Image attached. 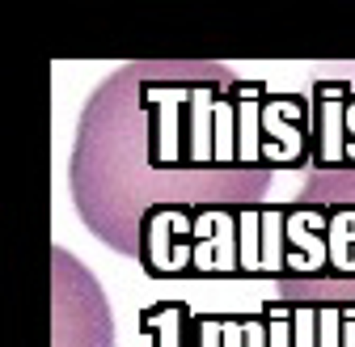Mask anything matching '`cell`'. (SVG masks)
Returning <instances> with one entry per match:
<instances>
[{
  "label": "cell",
  "instance_id": "1",
  "mask_svg": "<svg viewBox=\"0 0 355 347\" xmlns=\"http://www.w3.org/2000/svg\"><path fill=\"white\" fill-rule=\"evenodd\" d=\"M275 174L237 149V76L207 60H136L89 94L68 157L76 216L123 258H140L157 208H254Z\"/></svg>",
  "mask_w": 355,
  "mask_h": 347
},
{
  "label": "cell",
  "instance_id": "2",
  "mask_svg": "<svg viewBox=\"0 0 355 347\" xmlns=\"http://www.w3.org/2000/svg\"><path fill=\"white\" fill-rule=\"evenodd\" d=\"M136 263L157 280L241 276V208H157L140 229Z\"/></svg>",
  "mask_w": 355,
  "mask_h": 347
},
{
  "label": "cell",
  "instance_id": "3",
  "mask_svg": "<svg viewBox=\"0 0 355 347\" xmlns=\"http://www.w3.org/2000/svg\"><path fill=\"white\" fill-rule=\"evenodd\" d=\"M313 102L309 94H275L262 81H237V149L254 174H309Z\"/></svg>",
  "mask_w": 355,
  "mask_h": 347
},
{
  "label": "cell",
  "instance_id": "4",
  "mask_svg": "<svg viewBox=\"0 0 355 347\" xmlns=\"http://www.w3.org/2000/svg\"><path fill=\"white\" fill-rule=\"evenodd\" d=\"M51 271H55V292H51L55 343L51 347H114V318L98 280L64 246H51Z\"/></svg>",
  "mask_w": 355,
  "mask_h": 347
},
{
  "label": "cell",
  "instance_id": "5",
  "mask_svg": "<svg viewBox=\"0 0 355 347\" xmlns=\"http://www.w3.org/2000/svg\"><path fill=\"white\" fill-rule=\"evenodd\" d=\"M153 347H271V326L258 314H195L182 301H161L140 314Z\"/></svg>",
  "mask_w": 355,
  "mask_h": 347
},
{
  "label": "cell",
  "instance_id": "6",
  "mask_svg": "<svg viewBox=\"0 0 355 347\" xmlns=\"http://www.w3.org/2000/svg\"><path fill=\"white\" fill-rule=\"evenodd\" d=\"M313 102V140L309 169L318 174H355V85L318 81L309 90Z\"/></svg>",
  "mask_w": 355,
  "mask_h": 347
},
{
  "label": "cell",
  "instance_id": "7",
  "mask_svg": "<svg viewBox=\"0 0 355 347\" xmlns=\"http://www.w3.org/2000/svg\"><path fill=\"white\" fill-rule=\"evenodd\" d=\"M288 267V203L241 208V276L284 280Z\"/></svg>",
  "mask_w": 355,
  "mask_h": 347
}]
</instances>
